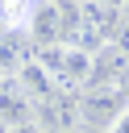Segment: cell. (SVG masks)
Segmentation results:
<instances>
[{
  "instance_id": "obj_10",
  "label": "cell",
  "mask_w": 129,
  "mask_h": 133,
  "mask_svg": "<svg viewBox=\"0 0 129 133\" xmlns=\"http://www.w3.org/2000/svg\"><path fill=\"white\" fill-rule=\"evenodd\" d=\"M79 4H83V0H79Z\"/></svg>"
},
{
  "instance_id": "obj_1",
  "label": "cell",
  "mask_w": 129,
  "mask_h": 133,
  "mask_svg": "<svg viewBox=\"0 0 129 133\" xmlns=\"http://www.w3.org/2000/svg\"><path fill=\"white\" fill-rule=\"evenodd\" d=\"M75 25H79V4L75 0H37L25 37L33 42V50H42V46H71Z\"/></svg>"
},
{
  "instance_id": "obj_8",
  "label": "cell",
  "mask_w": 129,
  "mask_h": 133,
  "mask_svg": "<svg viewBox=\"0 0 129 133\" xmlns=\"http://www.w3.org/2000/svg\"><path fill=\"white\" fill-rule=\"evenodd\" d=\"M100 4H108V8H129V0H100Z\"/></svg>"
},
{
  "instance_id": "obj_7",
  "label": "cell",
  "mask_w": 129,
  "mask_h": 133,
  "mask_svg": "<svg viewBox=\"0 0 129 133\" xmlns=\"http://www.w3.org/2000/svg\"><path fill=\"white\" fill-rule=\"evenodd\" d=\"M108 133H129V108H125V112H121V116L108 125Z\"/></svg>"
},
{
  "instance_id": "obj_4",
  "label": "cell",
  "mask_w": 129,
  "mask_h": 133,
  "mask_svg": "<svg viewBox=\"0 0 129 133\" xmlns=\"http://www.w3.org/2000/svg\"><path fill=\"white\" fill-rule=\"evenodd\" d=\"M29 58H33V42L25 33H0V79H17Z\"/></svg>"
},
{
  "instance_id": "obj_5",
  "label": "cell",
  "mask_w": 129,
  "mask_h": 133,
  "mask_svg": "<svg viewBox=\"0 0 129 133\" xmlns=\"http://www.w3.org/2000/svg\"><path fill=\"white\" fill-rule=\"evenodd\" d=\"M17 83H21V91H25V96H29L33 104H42V100H50V96L58 91V87H54V79H50V75H46V71H42V66L33 62V58H29L25 66H21Z\"/></svg>"
},
{
  "instance_id": "obj_6",
  "label": "cell",
  "mask_w": 129,
  "mask_h": 133,
  "mask_svg": "<svg viewBox=\"0 0 129 133\" xmlns=\"http://www.w3.org/2000/svg\"><path fill=\"white\" fill-rule=\"evenodd\" d=\"M112 46H117L121 54H129V8H121V17H117V29H112Z\"/></svg>"
},
{
  "instance_id": "obj_2",
  "label": "cell",
  "mask_w": 129,
  "mask_h": 133,
  "mask_svg": "<svg viewBox=\"0 0 129 133\" xmlns=\"http://www.w3.org/2000/svg\"><path fill=\"white\" fill-rule=\"evenodd\" d=\"M33 125L42 133H75L83 125V104L79 96H67V91H54L50 100L33 104Z\"/></svg>"
},
{
  "instance_id": "obj_9",
  "label": "cell",
  "mask_w": 129,
  "mask_h": 133,
  "mask_svg": "<svg viewBox=\"0 0 129 133\" xmlns=\"http://www.w3.org/2000/svg\"><path fill=\"white\" fill-rule=\"evenodd\" d=\"M0 133H8V129H4V125H0Z\"/></svg>"
},
{
  "instance_id": "obj_3",
  "label": "cell",
  "mask_w": 129,
  "mask_h": 133,
  "mask_svg": "<svg viewBox=\"0 0 129 133\" xmlns=\"http://www.w3.org/2000/svg\"><path fill=\"white\" fill-rule=\"evenodd\" d=\"M0 125L8 133L21 125H33V100L21 91L17 79H0Z\"/></svg>"
}]
</instances>
